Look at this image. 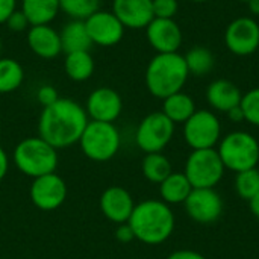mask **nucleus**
I'll use <instances>...</instances> for the list:
<instances>
[{"instance_id": "58836bf2", "label": "nucleus", "mask_w": 259, "mask_h": 259, "mask_svg": "<svg viewBox=\"0 0 259 259\" xmlns=\"http://www.w3.org/2000/svg\"><path fill=\"white\" fill-rule=\"evenodd\" d=\"M249 208H250L252 214L259 220V193L249 200Z\"/></svg>"}, {"instance_id": "f257e3e1", "label": "nucleus", "mask_w": 259, "mask_h": 259, "mask_svg": "<svg viewBox=\"0 0 259 259\" xmlns=\"http://www.w3.org/2000/svg\"><path fill=\"white\" fill-rule=\"evenodd\" d=\"M88 121L87 111L80 103L61 97L53 105L42 108L38 118V137L61 150L79 143Z\"/></svg>"}, {"instance_id": "aec40b11", "label": "nucleus", "mask_w": 259, "mask_h": 259, "mask_svg": "<svg viewBox=\"0 0 259 259\" xmlns=\"http://www.w3.org/2000/svg\"><path fill=\"white\" fill-rule=\"evenodd\" d=\"M193 187L184 171H173L159 184L161 200L167 205H184Z\"/></svg>"}, {"instance_id": "c756f323", "label": "nucleus", "mask_w": 259, "mask_h": 259, "mask_svg": "<svg viewBox=\"0 0 259 259\" xmlns=\"http://www.w3.org/2000/svg\"><path fill=\"white\" fill-rule=\"evenodd\" d=\"M240 106L244 112L246 121L255 127H259V88H252L244 93Z\"/></svg>"}, {"instance_id": "a211bd4d", "label": "nucleus", "mask_w": 259, "mask_h": 259, "mask_svg": "<svg viewBox=\"0 0 259 259\" xmlns=\"http://www.w3.org/2000/svg\"><path fill=\"white\" fill-rule=\"evenodd\" d=\"M26 39L32 53L41 59H55L62 52L59 32L50 24L30 26Z\"/></svg>"}, {"instance_id": "4be33fe9", "label": "nucleus", "mask_w": 259, "mask_h": 259, "mask_svg": "<svg viewBox=\"0 0 259 259\" xmlns=\"http://www.w3.org/2000/svg\"><path fill=\"white\" fill-rule=\"evenodd\" d=\"M196 111L194 99L184 91L175 93L162 100V112L175 124H184Z\"/></svg>"}, {"instance_id": "f8f14e48", "label": "nucleus", "mask_w": 259, "mask_h": 259, "mask_svg": "<svg viewBox=\"0 0 259 259\" xmlns=\"http://www.w3.org/2000/svg\"><path fill=\"white\" fill-rule=\"evenodd\" d=\"M67 184L65 181L55 173L44 175L32 179L29 197L30 202L41 211H55L67 199Z\"/></svg>"}, {"instance_id": "ea45409f", "label": "nucleus", "mask_w": 259, "mask_h": 259, "mask_svg": "<svg viewBox=\"0 0 259 259\" xmlns=\"http://www.w3.org/2000/svg\"><path fill=\"white\" fill-rule=\"evenodd\" d=\"M247 6L252 15H259V0H249Z\"/></svg>"}, {"instance_id": "f3484780", "label": "nucleus", "mask_w": 259, "mask_h": 259, "mask_svg": "<svg viewBox=\"0 0 259 259\" xmlns=\"http://www.w3.org/2000/svg\"><path fill=\"white\" fill-rule=\"evenodd\" d=\"M112 12L126 29H146L155 18L152 0H112Z\"/></svg>"}, {"instance_id": "39448f33", "label": "nucleus", "mask_w": 259, "mask_h": 259, "mask_svg": "<svg viewBox=\"0 0 259 259\" xmlns=\"http://www.w3.org/2000/svg\"><path fill=\"white\" fill-rule=\"evenodd\" d=\"M217 152L226 170L240 173L259 164V141L246 131H232L222 137Z\"/></svg>"}, {"instance_id": "a19ab883", "label": "nucleus", "mask_w": 259, "mask_h": 259, "mask_svg": "<svg viewBox=\"0 0 259 259\" xmlns=\"http://www.w3.org/2000/svg\"><path fill=\"white\" fill-rule=\"evenodd\" d=\"M191 2H194V3H206L209 0H191Z\"/></svg>"}, {"instance_id": "423d86ee", "label": "nucleus", "mask_w": 259, "mask_h": 259, "mask_svg": "<svg viewBox=\"0 0 259 259\" xmlns=\"http://www.w3.org/2000/svg\"><path fill=\"white\" fill-rule=\"evenodd\" d=\"M77 144L88 159L106 162L118 153L121 147V134L114 123L90 120Z\"/></svg>"}, {"instance_id": "cd10ccee", "label": "nucleus", "mask_w": 259, "mask_h": 259, "mask_svg": "<svg viewBox=\"0 0 259 259\" xmlns=\"http://www.w3.org/2000/svg\"><path fill=\"white\" fill-rule=\"evenodd\" d=\"M59 9L71 20H87L100 9V0H59Z\"/></svg>"}, {"instance_id": "dca6fc26", "label": "nucleus", "mask_w": 259, "mask_h": 259, "mask_svg": "<svg viewBox=\"0 0 259 259\" xmlns=\"http://www.w3.org/2000/svg\"><path fill=\"white\" fill-rule=\"evenodd\" d=\"M99 205H100L102 214L109 222L121 225V223L129 222L137 203H135L132 194L126 188L112 185V187H108L102 193Z\"/></svg>"}, {"instance_id": "412c9836", "label": "nucleus", "mask_w": 259, "mask_h": 259, "mask_svg": "<svg viewBox=\"0 0 259 259\" xmlns=\"http://www.w3.org/2000/svg\"><path fill=\"white\" fill-rule=\"evenodd\" d=\"M59 36L62 52L65 53L90 50L93 46L83 20H70L59 32Z\"/></svg>"}, {"instance_id": "6ab92c4d", "label": "nucleus", "mask_w": 259, "mask_h": 259, "mask_svg": "<svg viewBox=\"0 0 259 259\" xmlns=\"http://www.w3.org/2000/svg\"><path fill=\"white\" fill-rule=\"evenodd\" d=\"M206 102L212 111L226 114L235 106H240L243 93L229 79H215L206 88Z\"/></svg>"}, {"instance_id": "4c0bfd02", "label": "nucleus", "mask_w": 259, "mask_h": 259, "mask_svg": "<svg viewBox=\"0 0 259 259\" xmlns=\"http://www.w3.org/2000/svg\"><path fill=\"white\" fill-rule=\"evenodd\" d=\"M226 115H228V118H229L232 123H243V121H246V118H244V112H243L241 106H235V108H232L231 111H228V112H226Z\"/></svg>"}, {"instance_id": "393cba45", "label": "nucleus", "mask_w": 259, "mask_h": 259, "mask_svg": "<svg viewBox=\"0 0 259 259\" xmlns=\"http://www.w3.org/2000/svg\"><path fill=\"white\" fill-rule=\"evenodd\" d=\"M141 173L149 182L159 185L165 178L173 173V167L170 159L162 152L146 153L141 161Z\"/></svg>"}, {"instance_id": "f704fd0d", "label": "nucleus", "mask_w": 259, "mask_h": 259, "mask_svg": "<svg viewBox=\"0 0 259 259\" xmlns=\"http://www.w3.org/2000/svg\"><path fill=\"white\" fill-rule=\"evenodd\" d=\"M14 11H17V0H0V24H5Z\"/></svg>"}, {"instance_id": "bb28decb", "label": "nucleus", "mask_w": 259, "mask_h": 259, "mask_svg": "<svg viewBox=\"0 0 259 259\" xmlns=\"http://www.w3.org/2000/svg\"><path fill=\"white\" fill-rule=\"evenodd\" d=\"M23 80V65L12 58H0V94H8L18 90Z\"/></svg>"}, {"instance_id": "c85d7f7f", "label": "nucleus", "mask_w": 259, "mask_h": 259, "mask_svg": "<svg viewBox=\"0 0 259 259\" xmlns=\"http://www.w3.org/2000/svg\"><path fill=\"white\" fill-rule=\"evenodd\" d=\"M235 181H234V187L237 194L249 202L255 194L259 193V168H249L240 173H235Z\"/></svg>"}, {"instance_id": "2eb2a0df", "label": "nucleus", "mask_w": 259, "mask_h": 259, "mask_svg": "<svg viewBox=\"0 0 259 259\" xmlns=\"http://www.w3.org/2000/svg\"><path fill=\"white\" fill-rule=\"evenodd\" d=\"M146 38L156 53H175L184 41L182 29L173 18H153L146 27Z\"/></svg>"}, {"instance_id": "b1692460", "label": "nucleus", "mask_w": 259, "mask_h": 259, "mask_svg": "<svg viewBox=\"0 0 259 259\" xmlns=\"http://www.w3.org/2000/svg\"><path fill=\"white\" fill-rule=\"evenodd\" d=\"M94 59L90 50L83 52H71L65 55L64 59V70L65 74L74 82H85L94 73Z\"/></svg>"}, {"instance_id": "6e6552de", "label": "nucleus", "mask_w": 259, "mask_h": 259, "mask_svg": "<svg viewBox=\"0 0 259 259\" xmlns=\"http://www.w3.org/2000/svg\"><path fill=\"white\" fill-rule=\"evenodd\" d=\"M184 140L193 150L215 149L222 140V121L211 109H197L184 123Z\"/></svg>"}, {"instance_id": "9d476101", "label": "nucleus", "mask_w": 259, "mask_h": 259, "mask_svg": "<svg viewBox=\"0 0 259 259\" xmlns=\"http://www.w3.org/2000/svg\"><path fill=\"white\" fill-rule=\"evenodd\" d=\"M187 215L197 225H214L225 211V202L215 188H193L184 202Z\"/></svg>"}, {"instance_id": "37998d69", "label": "nucleus", "mask_w": 259, "mask_h": 259, "mask_svg": "<svg viewBox=\"0 0 259 259\" xmlns=\"http://www.w3.org/2000/svg\"><path fill=\"white\" fill-rule=\"evenodd\" d=\"M238 2H244V3H247L249 0H238Z\"/></svg>"}, {"instance_id": "4468645a", "label": "nucleus", "mask_w": 259, "mask_h": 259, "mask_svg": "<svg viewBox=\"0 0 259 259\" xmlns=\"http://www.w3.org/2000/svg\"><path fill=\"white\" fill-rule=\"evenodd\" d=\"M83 108L90 120L114 123L121 115L123 100L114 88L100 87L90 93Z\"/></svg>"}, {"instance_id": "c9c22d12", "label": "nucleus", "mask_w": 259, "mask_h": 259, "mask_svg": "<svg viewBox=\"0 0 259 259\" xmlns=\"http://www.w3.org/2000/svg\"><path fill=\"white\" fill-rule=\"evenodd\" d=\"M165 259H206L200 252L190 250V249H179L171 252Z\"/></svg>"}, {"instance_id": "72a5a7b5", "label": "nucleus", "mask_w": 259, "mask_h": 259, "mask_svg": "<svg viewBox=\"0 0 259 259\" xmlns=\"http://www.w3.org/2000/svg\"><path fill=\"white\" fill-rule=\"evenodd\" d=\"M115 238H117V241H120L123 244H127V243H131V241L135 240L134 231L129 226V223H121V225L117 226V229H115Z\"/></svg>"}, {"instance_id": "7c9ffc66", "label": "nucleus", "mask_w": 259, "mask_h": 259, "mask_svg": "<svg viewBox=\"0 0 259 259\" xmlns=\"http://www.w3.org/2000/svg\"><path fill=\"white\" fill-rule=\"evenodd\" d=\"M155 18H173L178 14V0H152Z\"/></svg>"}, {"instance_id": "0eeeda50", "label": "nucleus", "mask_w": 259, "mask_h": 259, "mask_svg": "<svg viewBox=\"0 0 259 259\" xmlns=\"http://www.w3.org/2000/svg\"><path fill=\"white\" fill-rule=\"evenodd\" d=\"M225 171L217 149L191 150L184 168V175L193 188H215L222 182Z\"/></svg>"}, {"instance_id": "7ed1b4c3", "label": "nucleus", "mask_w": 259, "mask_h": 259, "mask_svg": "<svg viewBox=\"0 0 259 259\" xmlns=\"http://www.w3.org/2000/svg\"><path fill=\"white\" fill-rule=\"evenodd\" d=\"M188 77L190 71L185 58L179 52L156 53L149 61L144 73L147 91L161 100L182 91Z\"/></svg>"}, {"instance_id": "e433bc0d", "label": "nucleus", "mask_w": 259, "mask_h": 259, "mask_svg": "<svg viewBox=\"0 0 259 259\" xmlns=\"http://www.w3.org/2000/svg\"><path fill=\"white\" fill-rule=\"evenodd\" d=\"M8 170H9V158H8L6 150L0 146V181L5 179V176L8 175Z\"/></svg>"}, {"instance_id": "a878e982", "label": "nucleus", "mask_w": 259, "mask_h": 259, "mask_svg": "<svg viewBox=\"0 0 259 259\" xmlns=\"http://www.w3.org/2000/svg\"><path fill=\"white\" fill-rule=\"evenodd\" d=\"M184 58H185L190 74H194V76H206L212 71L215 65L214 53L208 47H203V46L191 47L184 55Z\"/></svg>"}, {"instance_id": "ddd939ff", "label": "nucleus", "mask_w": 259, "mask_h": 259, "mask_svg": "<svg viewBox=\"0 0 259 259\" xmlns=\"http://www.w3.org/2000/svg\"><path fill=\"white\" fill-rule=\"evenodd\" d=\"M85 26L93 44L100 47H112L124 36V26L112 11L99 9L85 20Z\"/></svg>"}, {"instance_id": "5701e85b", "label": "nucleus", "mask_w": 259, "mask_h": 259, "mask_svg": "<svg viewBox=\"0 0 259 259\" xmlns=\"http://www.w3.org/2000/svg\"><path fill=\"white\" fill-rule=\"evenodd\" d=\"M21 11L30 26L50 24L59 14V0H21Z\"/></svg>"}, {"instance_id": "9b49d317", "label": "nucleus", "mask_w": 259, "mask_h": 259, "mask_svg": "<svg viewBox=\"0 0 259 259\" xmlns=\"http://www.w3.org/2000/svg\"><path fill=\"white\" fill-rule=\"evenodd\" d=\"M223 38L232 55H253L259 50V23L252 17H238L228 24Z\"/></svg>"}, {"instance_id": "f03ea898", "label": "nucleus", "mask_w": 259, "mask_h": 259, "mask_svg": "<svg viewBox=\"0 0 259 259\" xmlns=\"http://www.w3.org/2000/svg\"><path fill=\"white\" fill-rule=\"evenodd\" d=\"M127 223L135 240L147 246H159L173 235L176 217L170 205L161 199H146L135 205Z\"/></svg>"}, {"instance_id": "2f4dec72", "label": "nucleus", "mask_w": 259, "mask_h": 259, "mask_svg": "<svg viewBox=\"0 0 259 259\" xmlns=\"http://www.w3.org/2000/svg\"><path fill=\"white\" fill-rule=\"evenodd\" d=\"M59 99H61V97H59V94H58V91H56V88H55L53 85L46 83V85H41V87L36 90V100H38V103H39L42 108H47V106L53 105V103L58 102Z\"/></svg>"}, {"instance_id": "473e14b6", "label": "nucleus", "mask_w": 259, "mask_h": 259, "mask_svg": "<svg viewBox=\"0 0 259 259\" xmlns=\"http://www.w3.org/2000/svg\"><path fill=\"white\" fill-rule=\"evenodd\" d=\"M5 24L11 32H24V30H27L30 27V23H29V20L26 18V15L23 14L21 9L14 11L9 15V18L6 20Z\"/></svg>"}, {"instance_id": "1a4fd4ad", "label": "nucleus", "mask_w": 259, "mask_h": 259, "mask_svg": "<svg viewBox=\"0 0 259 259\" xmlns=\"http://www.w3.org/2000/svg\"><path fill=\"white\" fill-rule=\"evenodd\" d=\"M176 124L162 111L147 114L135 131V143L146 153L162 152L175 137Z\"/></svg>"}, {"instance_id": "20e7f679", "label": "nucleus", "mask_w": 259, "mask_h": 259, "mask_svg": "<svg viewBox=\"0 0 259 259\" xmlns=\"http://www.w3.org/2000/svg\"><path fill=\"white\" fill-rule=\"evenodd\" d=\"M12 159L15 167L32 179L55 173L59 162L58 150L41 137L21 140L14 149Z\"/></svg>"}, {"instance_id": "79ce46f5", "label": "nucleus", "mask_w": 259, "mask_h": 259, "mask_svg": "<svg viewBox=\"0 0 259 259\" xmlns=\"http://www.w3.org/2000/svg\"><path fill=\"white\" fill-rule=\"evenodd\" d=\"M2 49H3V42H2V38H0V58H2Z\"/></svg>"}]
</instances>
